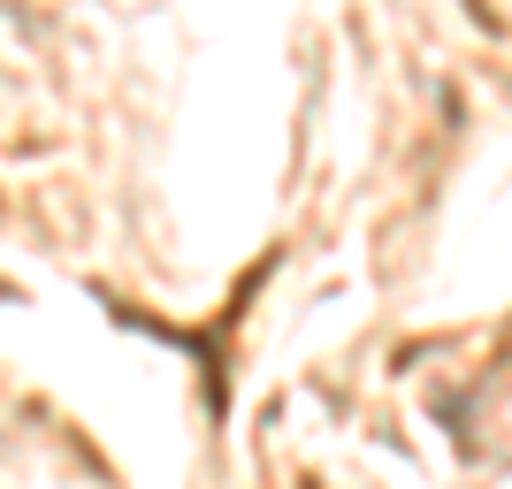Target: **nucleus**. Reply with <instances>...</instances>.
Masks as SVG:
<instances>
[]
</instances>
